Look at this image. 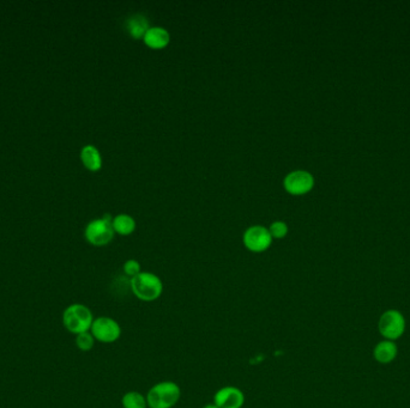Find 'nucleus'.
<instances>
[{"mask_svg": "<svg viewBox=\"0 0 410 408\" xmlns=\"http://www.w3.org/2000/svg\"><path fill=\"white\" fill-rule=\"evenodd\" d=\"M132 294L143 302H154L163 292L162 281L151 272H141L130 281Z\"/></svg>", "mask_w": 410, "mask_h": 408, "instance_id": "nucleus-1", "label": "nucleus"}, {"mask_svg": "<svg viewBox=\"0 0 410 408\" xmlns=\"http://www.w3.org/2000/svg\"><path fill=\"white\" fill-rule=\"evenodd\" d=\"M94 315L88 306L81 303H73L63 313V324L66 331L75 336L90 332L94 322Z\"/></svg>", "mask_w": 410, "mask_h": 408, "instance_id": "nucleus-2", "label": "nucleus"}, {"mask_svg": "<svg viewBox=\"0 0 410 408\" xmlns=\"http://www.w3.org/2000/svg\"><path fill=\"white\" fill-rule=\"evenodd\" d=\"M181 391L173 381L158 382L150 388L146 394L149 408H173L179 402Z\"/></svg>", "mask_w": 410, "mask_h": 408, "instance_id": "nucleus-3", "label": "nucleus"}, {"mask_svg": "<svg viewBox=\"0 0 410 408\" xmlns=\"http://www.w3.org/2000/svg\"><path fill=\"white\" fill-rule=\"evenodd\" d=\"M406 317L397 309L384 311L378 321V331L385 340H397L406 332Z\"/></svg>", "mask_w": 410, "mask_h": 408, "instance_id": "nucleus-4", "label": "nucleus"}, {"mask_svg": "<svg viewBox=\"0 0 410 408\" xmlns=\"http://www.w3.org/2000/svg\"><path fill=\"white\" fill-rule=\"evenodd\" d=\"M90 333L98 343L113 344L119 340L121 336V327L116 320L107 316H101L94 320L93 326L90 328Z\"/></svg>", "mask_w": 410, "mask_h": 408, "instance_id": "nucleus-5", "label": "nucleus"}, {"mask_svg": "<svg viewBox=\"0 0 410 408\" xmlns=\"http://www.w3.org/2000/svg\"><path fill=\"white\" fill-rule=\"evenodd\" d=\"M114 235L112 221L100 218L90 221L86 228V237L94 246H105L111 242Z\"/></svg>", "mask_w": 410, "mask_h": 408, "instance_id": "nucleus-6", "label": "nucleus"}, {"mask_svg": "<svg viewBox=\"0 0 410 408\" xmlns=\"http://www.w3.org/2000/svg\"><path fill=\"white\" fill-rule=\"evenodd\" d=\"M271 242H273V236L270 234L269 230L264 226H251L245 231V246L251 251L261 253V251H266Z\"/></svg>", "mask_w": 410, "mask_h": 408, "instance_id": "nucleus-7", "label": "nucleus"}, {"mask_svg": "<svg viewBox=\"0 0 410 408\" xmlns=\"http://www.w3.org/2000/svg\"><path fill=\"white\" fill-rule=\"evenodd\" d=\"M314 185L312 174L306 171H291L284 179V187L291 194L300 196L311 191Z\"/></svg>", "mask_w": 410, "mask_h": 408, "instance_id": "nucleus-8", "label": "nucleus"}, {"mask_svg": "<svg viewBox=\"0 0 410 408\" xmlns=\"http://www.w3.org/2000/svg\"><path fill=\"white\" fill-rule=\"evenodd\" d=\"M214 404L218 408H241L245 404L244 393L239 388L227 386L215 393Z\"/></svg>", "mask_w": 410, "mask_h": 408, "instance_id": "nucleus-9", "label": "nucleus"}, {"mask_svg": "<svg viewBox=\"0 0 410 408\" xmlns=\"http://www.w3.org/2000/svg\"><path fill=\"white\" fill-rule=\"evenodd\" d=\"M398 354L397 345L395 341L381 340L373 349V357L381 364L393 363Z\"/></svg>", "mask_w": 410, "mask_h": 408, "instance_id": "nucleus-10", "label": "nucleus"}, {"mask_svg": "<svg viewBox=\"0 0 410 408\" xmlns=\"http://www.w3.org/2000/svg\"><path fill=\"white\" fill-rule=\"evenodd\" d=\"M126 29L135 38H144L149 30V21L142 13H135L126 21Z\"/></svg>", "mask_w": 410, "mask_h": 408, "instance_id": "nucleus-11", "label": "nucleus"}, {"mask_svg": "<svg viewBox=\"0 0 410 408\" xmlns=\"http://www.w3.org/2000/svg\"><path fill=\"white\" fill-rule=\"evenodd\" d=\"M144 42L151 48H163L169 42V33L161 26H153L144 35Z\"/></svg>", "mask_w": 410, "mask_h": 408, "instance_id": "nucleus-12", "label": "nucleus"}, {"mask_svg": "<svg viewBox=\"0 0 410 408\" xmlns=\"http://www.w3.org/2000/svg\"><path fill=\"white\" fill-rule=\"evenodd\" d=\"M81 159L83 164L89 171H98L102 166V158L94 145H86L81 151Z\"/></svg>", "mask_w": 410, "mask_h": 408, "instance_id": "nucleus-13", "label": "nucleus"}, {"mask_svg": "<svg viewBox=\"0 0 410 408\" xmlns=\"http://www.w3.org/2000/svg\"><path fill=\"white\" fill-rule=\"evenodd\" d=\"M113 229L120 235H128L136 228V221L128 214H119L112 221Z\"/></svg>", "mask_w": 410, "mask_h": 408, "instance_id": "nucleus-14", "label": "nucleus"}, {"mask_svg": "<svg viewBox=\"0 0 410 408\" xmlns=\"http://www.w3.org/2000/svg\"><path fill=\"white\" fill-rule=\"evenodd\" d=\"M124 408H148L146 396L138 391H128L121 400Z\"/></svg>", "mask_w": 410, "mask_h": 408, "instance_id": "nucleus-15", "label": "nucleus"}, {"mask_svg": "<svg viewBox=\"0 0 410 408\" xmlns=\"http://www.w3.org/2000/svg\"><path fill=\"white\" fill-rule=\"evenodd\" d=\"M95 338L90 332L82 333L76 336V345L83 352L91 351L95 345Z\"/></svg>", "mask_w": 410, "mask_h": 408, "instance_id": "nucleus-16", "label": "nucleus"}, {"mask_svg": "<svg viewBox=\"0 0 410 408\" xmlns=\"http://www.w3.org/2000/svg\"><path fill=\"white\" fill-rule=\"evenodd\" d=\"M269 231L273 237L282 238L288 233V226L284 221H275L270 226Z\"/></svg>", "mask_w": 410, "mask_h": 408, "instance_id": "nucleus-17", "label": "nucleus"}, {"mask_svg": "<svg viewBox=\"0 0 410 408\" xmlns=\"http://www.w3.org/2000/svg\"><path fill=\"white\" fill-rule=\"evenodd\" d=\"M124 272L132 279L133 276L141 273V265L136 260H128L124 264Z\"/></svg>", "mask_w": 410, "mask_h": 408, "instance_id": "nucleus-18", "label": "nucleus"}, {"mask_svg": "<svg viewBox=\"0 0 410 408\" xmlns=\"http://www.w3.org/2000/svg\"><path fill=\"white\" fill-rule=\"evenodd\" d=\"M203 408H218V407L215 404H209V405H206V406H204V407H203Z\"/></svg>", "mask_w": 410, "mask_h": 408, "instance_id": "nucleus-19", "label": "nucleus"}]
</instances>
